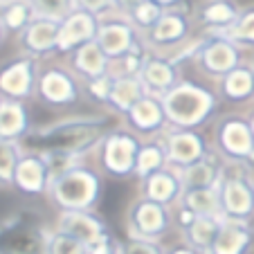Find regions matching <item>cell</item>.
Returning a JSON list of instances; mask_svg holds the SVG:
<instances>
[{
  "label": "cell",
  "mask_w": 254,
  "mask_h": 254,
  "mask_svg": "<svg viewBox=\"0 0 254 254\" xmlns=\"http://www.w3.org/2000/svg\"><path fill=\"white\" fill-rule=\"evenodd\" d=\"M39 61L29 57H18L0 65V95L5 99L27 101L36 97L39 86Z\"/></svg>",
  "instance_id": "ba28073f"
},
{
  "label": "cell",
  "mask_w": 254,
  "mask_h": 254,
  "mask_svg": "<svg viewBox=\"0 0 254 254\" xmlns=\"http://www.w3.org/2000/svg\"><path fill=\"white\" fill-rule=\"evenodd\" d=\"M0 104H2V95H0Z\"/></svg>",
  "instance_id": "bcb514c9"
},
{
  "label": "cell",
  "mask_w": 254,
  "mask_h": 254,
  "mask_svg": "<svg viewBox=\"0 0 254 254\" xmlns=\"http://www.w3.org/2000/svg\"><path fill=\"white\" fill-rule=\"evenodd\" d=\"M36 18L34 14V2H0V20L5 25L7 34H23L29 27V23Z\"/></svg>",
  "instance_id": "4dcf8cb0"
},
{
  "label": "cell",
  "mask_w": 254,
  "mask_h": 254,
  "mask_svg": "<svg viewBox=\"0 0 254 254\" xmlns=\"http://www.w3.org/2000/svg\"><path fill=\"white\" fill-rule=\"evenodd\" d=\"M99 23L95 14L77 2V9L72 11L61 23V36H59V54H72L88 43H95L99 34Z\"/></svg>",
  "instance_id": "9c48e42d"
},
{
  "label": "cell",
  "mask_w": 254,
  "mask_h": 254,
  "mask_svg": "<svg viewBox=\"0 0 254 254\" xmlns=\"http://www.w3.org/2000/svg\"><path fill=\"white\" fill-rule=\"evenodd\" d=\"M151 57V50L149 45H146V41H139L137 45H135L133 50H130L126 57L117 59V61L111 63V77L120 79V77H139L144 70V65H146V61H149Z\"/></svg>",
  "instance_id": "1f68e13d"
},
{
  "label": "cell",
  "mask_w": 254,
  "mask_h": 254,
  "mask_svg": "<svg viewBox=\"0 0 254 254\" xmlns=\"http://www.w3.org/2000/svg\"><path fill=\"white\" fill-rule=\"evenodd\" d=\"M128 236L144 241H160L171 227V211L169 207L153 202L149 198H135L126 214Z\"/></svg>",
  "instance_id": "5b68a950"
},
{
  "label": "cell",
  "mask_w": 254,
  "mask_h": 254,
  "mask_svg": "<svg viewBox=\"0 0 254 254\" xmlns=\"http://www.w3.org/2000/svg\"><path fill=\"white\" fill-rule=\"evenodd\" d=\"M29 133H32V124H29V113L25 101L2 97V104H0V139L23 142Z\"/></svg>",
  "instance_id": "603a6c76"
},
{
  "label": "cell",
  "mask_w": 254,
  "mask_h": 254,
  "mask_svg": "<svg viewBox=\"0 0 254 254\" xmlns=\"http://www.w3.org/2000/svg\"><path fill=\"white\" fill-rule=\"evenodd\" d=\"M120 254H122V252H120Z\"/></svg>",
  "instance_id": "7dc6e473"
},
{
  "label": "cell",
  "mask_w": 254,
  "mask_h": 254,
  "mask_svg": "<svg viewBox=\"0 0 254 254\" xmlns=\"http://www.w3.org/2000/svg\"><path fill=\"white\" fill-rule=\"evenodd\" d=\"M250 245V230L245 221H232L225 218L221 234L216 239L211 254H245Z\"/></svg>",
  "instance_id": "484cf974"
},
{
  "label": "cell",
  "mask_w": 254,
  "mask_h": 254,
  "mask_svg": "<svg viewBox=\"0 0 254 254\" xmlns=\"http://www.w3.org/2000/svg\"><path fill=\"white\" fill-rule=\"evenodd\" d=\"M124 14L139 34H149L155 25L160 23L164 14H167V2H158V0H139V2H124Z\"/></svg>",
  "instance_id": "4316f807"
},
{
  "label": "cell",
  "mask_w": 254,
  "mask_h": 254,
  "mask_svg": "<svg viewBox=\"0 0 254 254\" xmlns=\"http://www.w3.org/2000/svg\"><path fill=\"white\" fill-rule=\"evenodd\" d=\"M183 193H185L183 180H180L178 169H173V167H167L162 171L153 173V176L146 178L142 183V196L153 202H160L164 207L178 205Z\"/></svg>",
  "instance_id": "d6986e66"
},
{
  "label": "cell",
  "mask_w": 254,
  "mask_h": 254,
  "mask_svg": "<svg viewBox=\"0 0 254 254\" xmlns=\"http://www.w3.org/2000/svg\"><path fill=\"white\" fill-rule=\"evenodd\" d=\"M167 167H169V160H167V149H164L162 137L142 142L139 158H137V169H135V178H137L139 183H144L146 178H151L153 173L162 171V169H167Z\"/></svg>",
  "instance_id": "f546056e"
},
{
  "label": "cell",
  "mask_w": 254,
  "mask_h": 254,
  "mask_svg": "<svg viewBox=\"0 0 254 254\" xmlns=\"http://www.w3.org/2000/svg\"><path fill=\"white\" fill-rule=\"evenodd\" d=\"M225 36L232 43H254V9L241 14Z\"/></svg>",
  "instance_id": "f35d334b"
},
{
  "label": "cell",
  "mask_w": 254,
  "mask_h": 254,
  "mask_svg": "<svg viewBox=\"0 0 254 254\" xmlns=\"http://www.w3.org/2000/svg\"><path fill=\"white\" fill-rule=\"evenodd\" d=\"M254 92V74L250 67H236L227 77H223V95L227 99H245Z\"/></svg>",
  "instance_id": "e575fe53"
},
{
  "label": "cell",
  "mask_w": 254,
  "mask_h": 254,
  "mask_svg": "<svg viewBox=\"0 0 254 254\" xmlns=\"http://www.w3.org/2000/svg\"><path fill=\"white\" fill-rule=\"evenodd\" d=\"M117 128L111 115H72L43 128L34 130V142L39 149H59L86 158L90 151H99L104 139Z\"/></svg>",
  "instance_id": "6da1fadb"
},
{
  "label": "cell",
  "mask_w": 254,
  "mask_h": 254,
  "mask_svg": "<svg viewBox=\"0 0 254 254\" xmlns=\"http://www.w3.org/2000/svg\"><path fill=\"white\" fill-rule=\"evenodd\" d=\"M70 70L81 81H95L106 74H111V59L101 52V48L95 43H88L70 54Z\"/></svg>",
  "instance_id": "44dd1931"
},
{
  "label": "cell",
  "mask_w": 254,
  "mask_h": 254,
  "mask_svg": "<svg viewBox=\"0 0 254 254\" xmlns=\"http://www.w3.org/2000/svg\"><path fill=\"white\" fill-rule=\"evenodd\" d=\"M183 7L180 2H167V14L160 18V23L144 34V41L149 50H167V48H180L189 36V18L187 9H178Z\"/></svg>",
  "instance_id": "30bf717a"
},
{
  "label": "cell",
  "mask_w": 254,
  "mask_h": 254,
  "mask_svg": "<svg viewBox=\"0 0 254 254\" xmlns=\"http://www.w3.org/2000/svg\"><path fill=\"white\" fill-rule=\"evenodd\" d=\"M122 254H167V250L160 245V241H144V239H133L128 236V241L120 243Z\"/></svg>",
  "instance_id": "ab89813d"
},
{
  "label": "cell",
  "mask_w": 254,
  "mask_h": 254,
  "mask_svg": "<svg viewBox=\"0 0 254 254\" xmlns=\"http://www.w3.org/2000/svg\"><path fill=\"white\" fill-rule=\"evenodd\" d=\"M59 36H61V23L36 16L29 23V27L18 36L23 57L39 61L48 54L59 52Z\"/></svg>",
  "instance_id": "7c38bea8"
},
{
  "label": "cell",
  "mask_w": 254,
  "mask_h": 254,
  "mask_svg": "<svg viewBox=\"0 0 254 254\" xmlns=\"http://www.w3.org/2000/svg\"><path fill=\"white\" fill-rule=\"evenodd\" d=\"M139 41H142V34L126 18V14L113 11L111 16L101 18L99 34H97V45L101 48V52L106 57L111 59V63L126 57Z\"/></svg>",
  "instance_id": "52a82bcc"
},
{
  "label": "cell",
  "mask_w": 254,
  "mask_h": 254,
  "mask_svg": "<svg viewBox=\"0 0 254 254\" xmlns=\"http://www.w3.org/2000/svg\"><path fill=\"white\" fill-rule=\"evenodd\" d=\"M57 230L74 236L86 248L95 245L97 241L106 239V236H111L106 221L97 211H61L57 221Z\"/></svg>",
  "instance_id": "4fadbf2b"
},
{
  "label": "cell",
  "mask_w": 254,
  "mask_h": 254,
  "mask_svg": "<svg viewBox=\"0 0 254 254\" xmlns=\"http://www.w3.org/2000/svg\"><path fill=\"white\" fill-rule=\"evenodd\" d=\"M139 149H142V142H139V137L133 130L115 128L104 139L99 149L101 171L113 178H122V180L135 176Z\"/></svg>",
  "instance_id": "277c9868"
},
{
  "label": "cell",
  "mask_w": 254,
  "mask_h": 254,
  "mask_svg": "<svg viewBox=\"0 0 254 254\" xmlns=\"http://www.w3.org/2000/svg\"><path fill=\"white\" fill-rule=\"evenodd\" d=\"M81 95V83L79 77L65 65H48L39 74V86H36V97L45 101L48 106L63 108L79 101Z\"/></svg>",
  "instance_id": "8992f818"
},
{
  "label": "cell",
  "mask_w": 254,
  "mask_h": 254,
  "mask_svg": "<svg viewBox=\"0 0 254 254\" xmlns=\"http://www.w3.org/2000/svg\"><path fill=\"white\" fill-rule=\"evenodd\" d=\"M5 25H2V20H0V45H2V41H5Z\"/></svg>",
  "instance_id": "ee69618b"
},
{
  "label": "cell",
  "mask_w": 254,
  "mask_h": 254,
  "mask_svg": "<svg viewBox=\"0 0 254 254\" xmlns=\"http://www.w3.org/2000/svg\"><path fill=\"white\" fill-rule=\"evenodd\" d=\"M162 106L173 130H193L209 120L216 97L193 81H180L162 99Z\"/></svg>",
  "instance_id": "3957f363"
},
{
  "label": "cell",
  "mask_w": 254,
  "mask_h": 254,
  "mask_svg": "<svg viewBox=\"0 0 254 254\" xmlns=\"http://www.w3.org/2000/svg\"><path fill=\"white\" fill-rule=\"evenodd\" d=\"M88 254H120V243L115 241V236H106V239L97 241L95 245L88 248Z\"/></svg>",
  "instance_id": "b9f144b4"
},
{
  "label": "cell",
  "mask_w": 254,
  "mask_h": 254,
  "mask_svg": "<svg viewBox=\"0 0 254 254\" xmlns=\"http://www.w3.org/2000/svg\"><path fill=\"white\" fill-rule=\"evenodd\" d=\"M139 81H142L144 92L149 97L164 99L180 83V72H178V65L169 57L151 52L149 61H146L142 74H139Z\"/></svg>",
  "instance_id": "9a60e30c"
},
{
  "label": "cell",
  "mask_w": 254,
  "mask_h": 254,
  "mask_svg": "<svg viewBox=\"0 0 254 254\" xmlns=\"http://www.w3.org/2000/svg\"><path fill=\"white\" fill-rule=\"evenodd\" d=\"M223 221H225V216H198L187 230H183L187 245L196 250L198 254H211L216 239L221 234Z\"/></svg>",
  "instance_id": "cb8c5ba5"
},
{
  "label": "cell",
  "mask_w": 254,
  "mask_h": 254,
  "mask_svg": "<svg viewBox=\"0 0 254 254\" xmlns=\"http://www.w3.org/2000/svg\"><path fill=\"white\" fill-rule=\"evenodd\" d=\"M144 95H146V92H144V86H142V81H139V77H120V79H115L111 99H108V108H113L117 115L126 117L130 113V108H133Z\"/></svg>",
  "instance_id": "83f0119b"
},
{
  "label": "cell",
  "mask_w": 254,
  "mask_h": 254,
  "mask_svg": "<svg viewBox=\"0 0 254 254\" xmlns=\"http://www.w3.org/2000/svg\"><path fill=\"white\" fill-rule=\"evenodd\" d=\"M41 158L45 160V164H48L50 169V176L59 178L61 173H65L67 169L72 167H77V164L83 162V158H79V155L70 153V151H59V149H45V151H39Z\"/></svg>",
  "instance_id": "d590c367"
},
{
  "label": "cell",
  "mask_w": 254,
  "mask_h": 254,
  "mask_svg": "<svg viewBox=\"0 0 254 254\" xmlns=\"http://www.w3.org/2000/svg\"><path fill=\"white\" fill-rule=\"evenodd\" d=\"M50 169L45 164V160L41 158L39 151H25L23 160H20L18 169H16L14 178V189L25 196H43L50 191Z\"/></svg>",
  "instance_id": "2e32d148"
},
{
  "label": "cell",
  "mask_w": 254,
  "mask_h": 254,
  "mask_svg": "<svg viewBox=\"0 0 254 254\" xmlns=\"http://www.w3.org/2000/svg\"><path fill=\"white\" fill-rule=\"evenodd\" d=\"M113 86H115V77L106 74V77H101V79L88 81V83H86V92H88V95H90L95 101H99V104L108 106V99H111Z\"/></svg>",
  "instance_id": "60d3db41"
},
{
  "label": "cell",
  "mask_w": 254,
  "mask_h": 254,
  "mask_svg": "<svg viewBox=\"0 0 254 254\" xmlns=\"http://www.w3.org/2000/svg\"><path fill=\"white\" fill-rule=\"evenodd\" d=\"M239 9L230 2H209L200 9V23L209 29H223V36L230 32V27L239 20Z\"/></svg>",
  "instance_id": "d6a6232c"
},
{
  "label": "cell",
  "mask_w": 254,
  "mask_h": 254,
  "mask_svg": "<svg viewBox=\"0 0 254 254\" xmlns=\"http://www.w3.org/2000/svg\"><path fill=\"white\" fill-rule=\"evenodd\" d=\"M25 151L20 142L0 139V189H14V178Z\"/></svg>",
  "instance_id": "836d02e7"
},
{
  "label": "cell",
  "mask_w": 254,
  "mask_h": 254,
  "mask_svg": "<svg viewBox=\"0 0 254 254\" xmlns=\"http://www.w3.org/2000/svg\"><path fill=\"white\" fill-rule=\"evenodd\" d=\"M200 70L211 77H227L232 70L239 67V48L227 36H214L196 54Z\"/></svg>",
  "instance_id": "5bb4252c"
},
{
  "label": "cell",
  "mask_w": 254,
  "mask_h": 254,
  "mask_svg": "<svg viewBox=\"0 0 254 254\" xmlns=\"http://www.w3.org/2000/svg\"><path fill=\"white\" fill-rule=\"evenodd\" d=\"M218 146L232 158H254V133L248 122L227 117L218 126Z\"/></svg>",
  "instance_id": "ac0fdd59"
},
{
  "label": "cell",
  "mask_w": 254,
  "mask_h": 254,
  "mask_svg": "<svg viewBox=\"0 0 254 254\" xmlns=\"http://www.w3.org/2000/svg\"><path fill=\"white\" fill-rule=\"evenodd\" d=\"M162 142L167 149L169 167L178 169V171L191 167L209 155L205 137L196 130H169L162 135Z\"/></svg>",
  "instance_id": "8fae6325"
},
{
  "label": "cell",
  "mask_w": 254,
  "mask_h": 254,
  "mask_svg": "<svg viewBox=\"0 0 254 254\" xmlns=\"http://www.w3.org/2000/svg\"><path fill=\"white\" fill-rule=\"evenodd\" d=\"M77 9V2H70V0H43V2H34V14L41 16V18H50L63 23L72 11Z\"/></svg>",
  "instance_id": "74e56055"
},
{
  "label": "cell",
  "mask_w": 254,
  "mask_h": 254,
  "mask_svg": "<svg viewBox=\"0 0 254 254\" xmlns=\"http://www.w3.org/2000/svg\"><path fill=\"white\" fill-rule=\"evenodd\" d=\"M126 124L130 126V130H133L135 135L153 137V135H158V133H164L169 120H167V113H164L162 99L144 95L142 99L130 108L128 115H126Z\"/></svg>",
  "instance_id": "e0dca14e"
},
{
  "label": "cell",
  "mask_w": 254,
  "mask_h": 254,
  "mask_svg": "<svg viewBox=\"0 0 254 254\" xmlns=\"http://www.w3.org/2000/svg\"><path fill=\"white\" fill-rule=\"evenodd\" d=\"M178 173H180L185 191H193V189H214V187H221V183H223L221 169L216 167L211 155H207L205 160H200V162L191 164V167H187V169H180Z\"/></svg>",
  "instance_id": "d4e9b609"
},
{
  "label": "cell",
  "mask_w": 254,
  "mask_h": 254,
  "mask_svg": "<svg viewBox=\"0 0 254 254\" xmlns=\"http://www.w3.org/2000/svg\"><path fill=\"white\" fill-rule=\"evenodd\" d=\"M250 126H252V133H254V117H252V124H250Z\"/></svg>",
  "instance_id": "f6af8a7d"
},
{
  "label": "cell",
  "mask_w": 254,
  "mask_h": 254,
  "mask_svg": "<svg viewBox=\"0 0 254 254\" xmlns=\"http://www.w3.org/2000/svg\"><path fill=\"white\" fill-rule=\"evenodd\" d=\"M101 173L81 162L54 178L48 196L61 211H95L97 202L101 200Z\"/></svg>",
  "instance_id": "7a4b0ae2"
},
{
  "label": "cell",
  "mask_w": 254,
  "mask_h": 254,
  "mask_svg": "<svg viewBox=\"0 0 254 254\" xmlns=\"http://www.w3.org/2000/svg\"><path fill=\"white\" fill-rule=\"evenodd\" d=\"M178 207L189 209L193 216H223L221 205V187L214 189H193L185 191Z\"/></svg>",
  "instance_id": "f1b7e54d"
},
{
  "label": "cell",
  "mask_w": 254,
  "mask_h": 254,
  "mask_svg": "<svg viewBox=\"0 0 254 254\" xmlns=\"http://www.w3.org/2000/svg\"><path fill=\"white\" fill-rule=\"evenodd\" d=\"M48 254H88V248L65 232H50L48 236Z\"/></svg>",
  "instance_id": "8d00e7d4"
},
{
  "label": "cell",
  "mask_w": 254,
  "mask_h": 254,
  "mask_svg": "<svg viewBox=\"0 0 254 254\" xmlns=\"http://www.w3.org/2000/svg\"><path fill=\"white\" fill-rule=\"evenodd\" d=\"M50 232L34 225H23L0 239V254H48Z\"/></svg>",
  "instance_id": "7402d4cb"
},
{
  "label": "cell",
  "mask_w": 254,
  "mask_h": 254,
  "mask_svg": "<svg viewBox=\"0 0 254 254\" xmlns=\"http://www.w3.org/2000/svg\"><path fill=\"white\" fill-rule=\"evenodd\" d=\"M167 254H198L193 248H189L187 243L185 245H176V248H171V250H167Z\"/></svg>",
  "instance_id": "7bdbcfd3"
},
{
  "label": "cell",
  "mask_w": 254,
  "mask_h": 254,
  "mask_svg": "<svg viewBox=\"0 0 254 254\" xmlns=\"http://www.w3.org/2000/svg\"><path fill=\"white\" fill-rule=\"evenodd\" d=\"M223 216L232 221H245L254 209V189L241 178H223L221 183Z\"/></svg>",
  "instance_id": "ffe728a7"
}]
</instances>
